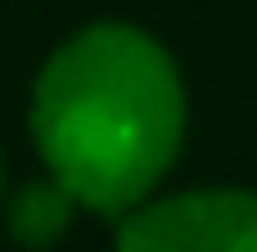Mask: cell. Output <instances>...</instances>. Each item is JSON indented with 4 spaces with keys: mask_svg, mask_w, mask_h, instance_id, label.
<instances>
[{
    "mask_svg": "<svg viewBox=\"0 0 257 252\" xmlns=\"http://www.w3.org/2000/svg\"><path fill=\"white\" fill-rule=\"evenodd\" d=\"M27 121L37 158L84 210L126 215L184 147V74L153 32L95 21L48 53Z\"/></svg>",
    "mask_w": 257,
    "mask_h": 252,
    "instance_id": "1",
    "label": "cell"
},
{
    "mask_svg": "<svg viewBox=\"0 0 257 252\" xmlns=\"http://www.w3.org/2000/svg\"><path fill=\"white\" fill-rule=\"evenodd\" d=\"M115 252H257V189L142 200L115 226Z\"/></svg>",
    "mask_w": 257,
    "mask_h": 252,
    "instance_id": "2",
    "label": "cell"
},
{
    "mask_svg": "<svg viewBox=\"0 0 257 252\" xmlns=\"http://www.w3.org/2000/svg\"><path fill=\"white\" fill-rule=\"evenodd\" d=\"M79 200L68 194L58 179H32V184H21L11 194V210H6V226H11V242L27 247V252H48L63 242L68 221H74Z\"/></svg>",
    "mask_w": 257,
    "mask_h": 252,
    "instance_id": "3",
    "label": "cell"
}]
</instances>
